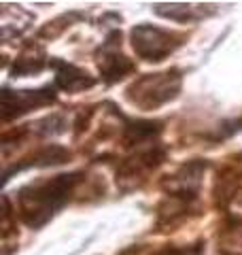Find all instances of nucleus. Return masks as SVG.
<instances>
[{"label": "nucleus", "mask_w": 242, "mask_h": 255, "mask_svg": "<svg viewBox=\"0 0 242 255\" xmlns=\"http://www.w3.org/2000/svg\"><path fill=\"white\" fill-rule=\"evenodd\" d=\"M83 177H85L83 172H70L26 185L17 196L19 215L23 223L34 230L47 223L70 200V196L75 194V187Z\"/></svg>", "instance_id": "1"}, {"label": "nucleus", "mask_w": 242, "mask_h": 255, "mask_svg": "<svg viewBox=\"0 0 242 255\" xmlns=\"http://www.w3.org/2000/svg\"><path fill=\"white\" fill-rule=\"evenodd\" d=\"M183 34H176L170 30H161L149 23H140L132 30V47L138 53V58L147 62H161L168 58L176 47H181Z\"/></svg>", "instance_id": "3"}, {"label": "nucleus", "mask_w": 242, "mask_h": 255, "mask_svg": "<svg viewBox=\"0 0 242 255\" xmlns=\"http://www.w3.org/2000/svg\"><path fill=\"white\" fill-rule=\"evenodd\" d=\"M47 55L43 51V47L38 45H28L26 49L19 53V58L15 60V66L11 68L13 77H26V75H38L45 68Z\"/></svg>", "instance_id": "9"}, {"label": "nucleus", "mask_w": 242, "mask_h": 255, "mask_svg": "<svg viewBox=\"0 0 242 255\" xmlns=\"http://www.w3.org/2000/svg\"><path fill=\"white\" fill-rule=\"evenodd\" d=\"M68 157H70V153H68L66 149H62V147H58V145H49V147L38 149L34 155L28 157V162L19 164L17 168H13L11 172L23 170V168H28V166H53V164H64ZM11 172H4V181H9Z\"/></svg>", "instance_id": "10"}, {"label": "nucleus", "mask_w": 242, "mask_h": 255, "mask_svg": "<svg viewBox=\"0 0 242 255\" xmlns=\"http://www.w3.org/2000/svg\"><path fill=\"white\" fill-rule=\"evenodd\" d=\"M55 100L53 87H43V90H26V92H11L9 87L2 90V117L9 122L13 117H19L32 109L45 107Z\"/></svg>", "instance_id": "7"}, {"label": "nucleus", "mask_w": 242, "mask_h": 255, "mask_svg": "<svg viewBox=\"0 0 242 255\" xmlns=\"http://www.w3.org/2000/svg\"><path fill=\"white\" fill-rule=\"evenodd\" d=\"M98 58V66L100 73L107 83H115L119 79H123L125 75L134 73V62H130L121 51V32L113 30L107 36V41L102 43V47L96 51Z\"/></svg>", "instance_id": "5"}, {"label": "nucleus", "mask_w": 242, "mask_h": 255, "mask_svg": "<svg viewBox=\"0 0 242 255\" xmlns=\"http://www.w3.org/2000/svg\"><path fill=\"white\" fill-rule=\"evenodd\" d=\"M155 13L161 15V17L174 19V21H191L204 15L202 9H191L187 4H157Z\"/></svg>", "instance_id": "11"}, {"label": "nucleus", "mask_w": 242, "mask_h": 255, "mask_svg": "<svg viewBox=\"0 0 242 255\" xmlns=\"http://www.w3.org/2000/svg\"><path fill=\"white\" fill-rule=\"evenodd\" d=\"M164 157H166L164 147L151 145L147 149H140L138 153L132 155L130 159H125L117 170V185L121 187V191L136 189L142 181H147L149 172L155 170L157 166L164 162Z\"/></svg>", "instance_id": "4"}, {"label": "nucleus", "mask_w": 242, "mask_h": 255, "mask_svg": "<svg viewBox=\"0 0 242 255\" xmlns=\"http://www.w3.org/2000/svg\"><path fill=\"white\" fill-rule=\"evenodd\" d=\"M206 170V162H189L181 166L172 177H166L161 187L170 198H179V200L193 202L200 191L202 174Z\"/></svg>", "instance_id": "6"}, {"label": "nucleus", "mask_w": 242, "mask_h": 255, "mask_svg": "<svg viewBox=\"0 0 242 255\" xmlns=\"http://www.w3.org/2000/svg\"><path fill=\"white\" fill-rule=\"evenodd\" d=\"M153 255H200V247H183V249H170V247H168V249L155 251Z\"/></svg>", "instance_id": "12"}, {"label": "nucleus", "mask_w": 242, "mask_h": 255, "mask_svg": "<svg viewBox=\"0 0 242 255\" xmlns=\"http://www.w3.org/2000/svg\"><path fill=\"white\" fill-rule=\"evenodd\" d=\"M181 73L179 70H168V73L159 75H147L138 79L130 90H127V98H130L136 107L140 109H157L166 105L168 100L176 98L181 92Z\"/></svg>", "instance_id": "2"}, {"label": "nucleus", "mask_w": 242, "mask_h": 255, "mask_svg": "<svg viewBox=\"0 0 242 255\" xmlns=\"http://www.w3.org/2000/svg\"><path fill=\"white\" fill-rule=\"evenodd\" d=\"M51 68L55 70V85L62 87L64 92H83V90H90L94 87L96 79L90 77L83 68H77L75 64H68L64 60H51Z\"/></svg>", "instance_id": "8"}]
</instances>
